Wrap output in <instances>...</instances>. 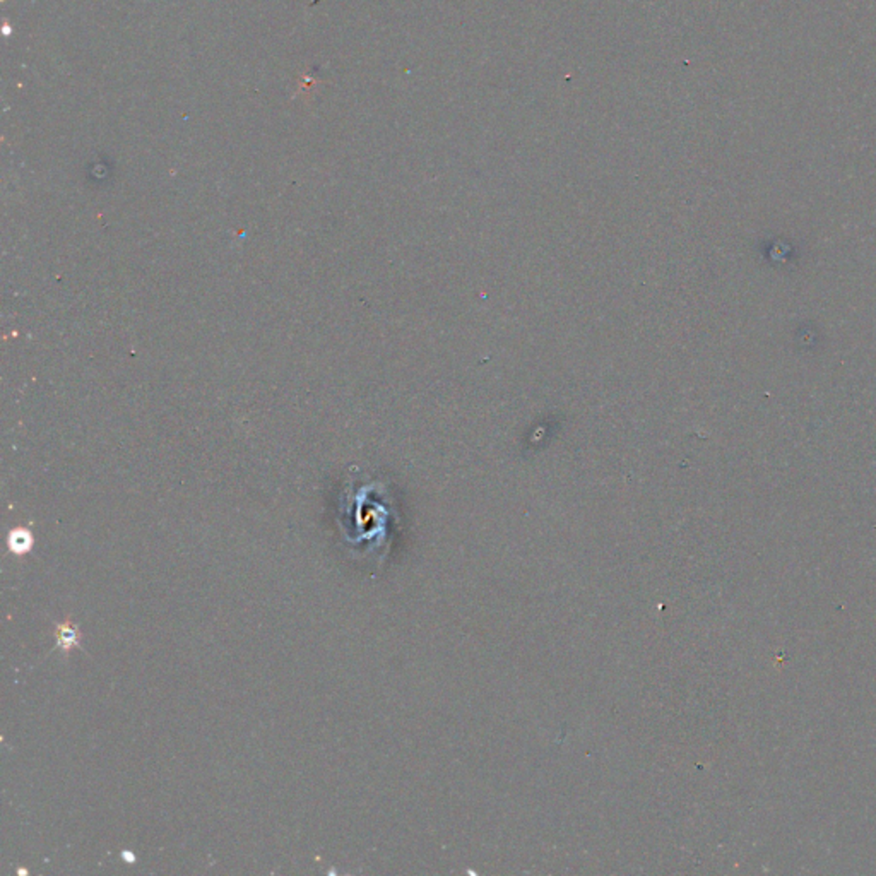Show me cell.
Here are the masks:
<instances>
[{
	"label": "cell",
	"mask_w": 876,
	"mask_h": 876,
	"mask_svg": "<svg viewBox=\"0 0 876 876\" xmlns=\"http://www.w3.org/2000/svg\"><path fill=\"white\" fill-rule=\"evenodd\" d=\"M35 546V538L31 534L30 529H24V527H18V529H12L7 536V548L12 555L16 556H23L28 555Z\"/></svg>",
	"instance_id": "cell-1"
},
{
	"label": "cell",
	"mask_w": 876,
	"mask_h": 876,
	"mask_svg": "<svg viewBox=\"0 0 876 876\" xmlns=\"http://www.w3.org/2000/svg\"><path fill=\"white\" fill-rule=\"evenodd\" d=\"M55 635H56V644L55 647H59L60 651L68 652L71 649L78 647L80 649L79 644V628L72 623L71 620H66L64 623L56 625L55 630Z\"/></svg>",
	"instance_id": "cell-2"
}]
</instances>
